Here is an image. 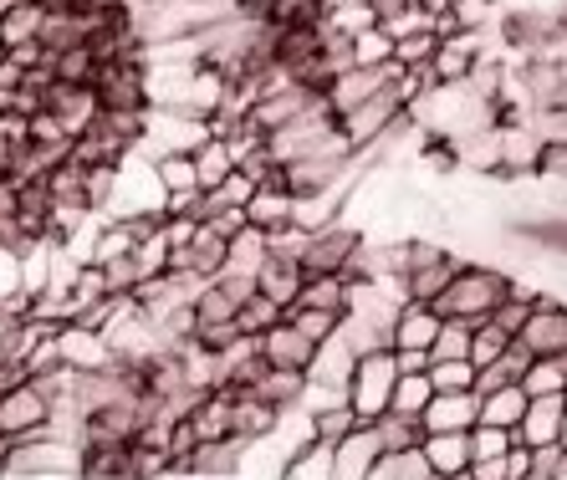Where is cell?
Segmentation results:
<instances>
[{"label": "cell", "mask_w": 567, "mask_h": 480, "mask_svg": "<svg viewBox=\"0 0 567 480\" xmlns=\"http://www.w3.org/2000/svg\"><path fill=\"white\" fill-rule=\"evenodd\" d=\"M420 419H424L430 435H445V429H475L481 425V394H475V388H461V394H435Z\"/></svg>", "instance_id": "cell-9"}, {"label": "cell", "mask_w": 567, "mask_h": 480, "mask_svg": "<svg viewBox=\"0 0 567 480\" xmlns=\"http://www.w3.org/2000/svg\"><path fill=\"white\" fill-rule=\"evenodd\" d=\"M563 404H567V388H563Z\"/></svg>", "instance_id": "cell-45"}, {"label": "cell", "mask_w": 567, "mask_h": 480, "mask_svg": "<svg viewBox=\"0 0 567 480\" xmlns=\"http://www.w3.org/2000/svg\"><path fill=\"white\" fill-rule=\"evenodd\" d=\"M205 226L215 230V236H225V240H236L240 230L251 226V215H246V205H225V210H215L210 220H205Z\"/></svg>", "instance_id": "cell-36"}, {"label": "cell", "mask_w": 567, "mask_h": 480, "mask_svg": "<svg viewBox=\"0 0 567 480\" xmlns=\"http://www.w3.org/2000/svg\"><path fill=\"white\" fill-rule=\"evenodd\" d=\"M461 271H465L461 255H440V261H430V267H414L410 271V302H435Z\"/></svg>", "instance_id": "cell-17"}, {"label": "cell", "mask_w": 567, "mask_h": 480, "mask_svg": "<svg viewBox=\"0 0 567 480\" xmlns=\"http://www.w3.org/2000/svg\"><path fill=\"white\" fill-rule=\"evenodd\" d=\"M281 317H287V307H281V302H271L266 292L246 296V302H240V312H236V322H240V333H246V337H266Z\"/></svg>", "instance_id": "cell-22"}, {"label": "cell", "mask_w": 567, "mask_h": 480, "mask_svg": "<svg viewBox=\"0 0 567 480\" xmlns=\"http://www.w3.org/2000/svg\"><path fill=\"white\" fill-rule=\"evenodd\" d=\"M240 164H236V154H230V138L225 134H215V138H205V144L195 148V174H199V189H215V185H225L230 174H236Z\"/></svg>", "instance_id": "cell-15"}, {"label": "cell", "mask_w": 567, "mask_h": 480, "mask_svg": "<svg viewBox=\"0 0 567 480\" xmlns=\"http://www.w3.org/2000/svg\"><path fill=\"white\" fill-rule=\"evenodd\" d=\"M103 296H113V286H107V271L103 267H82L78 281H72V302L82 307H93V302H103Z\"/></svg>", "instance_id": "cell-34"}, {"label": "cell", "mask_w": 567, "mask_h": 480, "mask_svg": "<svg viewBox=\"0 0 567 480\" xmlns=\"http://www.w3.org/2000/svg\"><path fill=\"white\" fill-rule=\"evenodd\" d=\"M369 480H399V455H383L379 466L369 470Z\"/></svg>", "instance_id": "cell-41"}, {"label": "cell", "mask_w": 567, "mask_h": 480, "mask_svg": "<svg viewBox=\"0 0 567 480\" xmlns=\"http://www.w3.org/2000/svg\"><path fill=\"white\" fill-rule=\"evenodd\" d=\"M563 419H567V404L563 394H542V399L527 404V414H522V425L512 429V440L516 445H557L563 440Z\"/></svg>", "instance_id": "cell-6"}, {"label": "cell", "mask_w": 567, "mask_h": 480, "mask_svg": "<svg viewBox=\"0 0 567 480\" xmlns=\"http://www.w3.org/2000/svg\"><path fill=\"white\" fill-rule=\"evenodd\" d=\"M430 399H435V384H430V374H399L394 404H389V409H399V414H424V409H430Z\"/></svg>", "instance_id": "cell-26"}, {"label": "cell", "mask_w": 567, "mask_h": 480, "mask_svg": "<svg viewBox=\"0 0 567 480\" xmlns=\"http://www.w3.org/2000/svg\"><path fill=\"white\" fill-rule=\"evenodd\" d=\"M532 363H537V353H532L527 343H522V337H512V347H506L502 353V368H506V378H512V384H522V378H527V368Z\"/></svg>", "instance_id": "cell-38"}, {"label": "cell", "mask_w": 567, "mask_h": 480, "mask_svg": "<svg viewBox=\"0 0 567 480\" xmlns=\"http://www.w3.org/2000/svg\"><path fill=\"white\" fill-rule=\"evenodd\" d=\"M430 384H435V394H461V388H475V363L471 358H435L430 363Z\"/></svg>", "instance_id": "cell-27"}, {"label": "cell", "mask_w": 567, "mask_h": 480, "mask_svg": "<svg viewBox=\"0 0 567 480\" xmlns=\"http://www.w3.org/2000/svg\"><path fill=\"white\" fill-rule=\"evenodd\" d=\"M6 476H82V445L62 440V435H21L6 450Z\"/></svg>", "instance_id": "cell-2"}, {"label": "cell", "mask_w": 567, "mask_h": 480, "mask_svg": "<svg viewBox=\"0 0 567 480\" xmlns=\"http://www.w3.org/2000/svg\"><path fill=\"white\" fill-rule=\"evenodd\" d=\"M358 246H363V230H358L353 220H332V226L312 230V246H307V255H302L307 276H328V271L343 276Z\"/></svg>", "instance_id": "cell-4"}, {"label": "cell", "mask_w": 567, "mask_h": 480, "mask_svg": "<svg viewBox=\"0 0 567 480\" xmlns=\"http://www.w3.org/2000/svg\"><path fill=\"white\" fill-rule=\"evenodd\" d=\"M383 460V445H379V429L373 425H358L338 450H332V480H369V470Z\"/></svg>", "instance_id": "cell-8"}, {"label": "cell", "mask_w": 567, "mask_h": 480, "mask_svg": "<svg viewBox=\"0 0 567 480\" xmlns=\"http://www.w3.org/2000/svg\"><path fill=\"white\" fill-rule=\"evenodd\" d=\"M240 337H246V333H240L236 317H230V322H199V327H195V343L210 347V353H225V347L240 343Z\"/></svg>", "instance_id": "cell-35"}, {"label": "cell", "mask_w": 567, "mask_h": 480, "mask_svg": "<svg viewBox=\"0 0 567 480\" xmlns=\"http://www.w3.org/2000/svg\"><path fill=\"white\" fill-rule=\"evenodd\" d=\"M506 292H512V276H502V271H491V267H465L430 307L445 322L461 317V322H471V327H481V322L506 302Z\"/></svg>", "instance_id": "cell-1"}, {"label": "cell", "mask_w": 567, "mask_h": 480, "mask_svg": "<svg viewBox=\"0 0 567 480\" xmlns=\"http://www.w3.org/2000/svg\"><path fill=\"white\" fill-rule=\"evenodd\" d=\"M236 312H240V302H230V292H225L220 281H210V286L195 296V317L199 322H230Z\"/></svg>", "instance_id": "cell-33"}, {"label": "cell", "mask_w": 567, "mask_h": 480, "mask_svg": "<svg viewBox=\"0 0 567 480\" xmlns=\"http://www.w3.org/2000/svg\"><path fill=\"white\" fill-rule=\"evenodd\" d=\"M266 261H271V236H266L261 226H246L236 240H230V261H225L220 271H261Z\"/></svg>", "instance_id": "cell-19"}, {"label": "cell", "mask_w": 567, "mask_h": 480, "mask_svg": "<svg viewBox=\"0 0 567 480\" xmlns=\"http://www.w3.org/2000/svg\"><path fill=\"white\" fill-rule=\"evenodd\" d=\"M302 281H307V267L291 261V255H271V261L256 271V286H261L271 302H281V307H291V302L302 296Z\"/></svg>", "instance_id": "cell-12"}, {"label": "cell", "mask_w": 567, "mask_h": 480, "mask_svg": "<svg viewBox=\"0 0 567 480\" xmlns=\"http://www.w3.org/2000/svg\"><path fill=\"white\" fill-rule=\"evenodd\" d=\"M261 358L271 363V368H302V374H307V368L317 363V343L302 333V327H297V322L281 317L277 327L261 337Z\"/></svg>", "instance_id": "cell-7"}, {"label": "cell", "mask_w": 567, "mask_h": 480, "mask_svg": "<svg viewBox=\"0 0 567 480\" xmlns=\"http://www.w3.org/2000/svg\"><path fill=\"white\" fill-rule=\"evenodd\" d=\"M563 450H567V419H563Z\"/></svg>", "instance_id": "cell-44"}, {"label": "cell", "mask_w": 567, "mask_h": 480, "mask_svg": "<svg viewBox=\"0 0 567 480\" xmlns=\"http://www.w3.org/2000/svg\"><path fill=\"white\" fill-rule=\"evenodd\" d=\"M291 205H297V195H291L287 185H261L251 200H246V215H251V226L277 230L291 220Z\"/></svg>", "instance_id": "cell-16"}, {"label": "cell", "mask_w": 567, "mask_h": 480, "mask_svg": "<svg viewBox=\"0 0 567 480\" xmlns=\"http://www.w3.org/2000/svg\"><path fill=\"white\" fill-rule=\"evenodd\" d=\"M471 337H475V327H471V322L450 317L445 327H440L435 347H430V358H471Z\"/></svg>", "instance_id": "cell-31"}, {"label": "cell", "mask_w": 567, "mask_h": 480, "mask_svg": "<svg viewBox=\"0 0 567 480\" xmlns=\"http://www.w3.org/2000/svg\"><path fill=\"white\" fill-rule=\"evenodd\" d=\"M291 307H322V312H343L348 317V276L328 271V276H307L302 281V296Z\"/></svg>", "instance_id": "cell-18"}, {"label": "cell", "mask_w": 567, "mask_h": 480, "mask_svg": "<svg viewBox=\"0 0 567 480\" xmlns=\"http://www.w3.org/2000/svg\"><path fill=\"white\" fill-rule=\"evenodd\" d=\"M557 343H563V353H567V307L557 312Z\"/></svg>", "instance_id": "cell-42"}, {"label": "cell", "mask_w": 567, "mask_h": 480, "mask_svg": "<svg viewBox=\"0 0 567 480\" xmlns=\"http://www.w3.org/2000/svg\"><path fill=\"white\" fill-rule=\"evenodd\" d=\"M225 286V292H230V302H246V296H256L261 292V286H256V276L251 271H220V276H215Z\"/></svg>", "instance_id": "cell-39"}, {"label": "cell", "mask_w": 567, "mask_h": 480, "mask_svg": "<svg viewBox=\"0 0 567 480\" xmlns=\"http://www.w3.org/2000/svg\"><path fill=\"white\" fill-rule=\"evenodd\" d=\"M373 429H379L383 455H410V450H420L424 435H430L420 414H399V409L379 414V419H373Z\"/></svg>", "instance_id": "cell-13"}, {"label": "cell", "mask_w": 567, "mask_h": 480, "mask_svg": "<svg viewBox=\"0 0 567 480\" xmlns=\"http://www.w3.org/2000/svg\"><path fill=\"white\" fill-rule=\"evenodd\" d=\"M107 286L113 292H138V281H144V271H138V261L133 255H123V261H107Z\"/></svg>", "instance_id": "cell-37"}, {"label": "cell", "mask_w": 567, "mask_h": 480, "mask_svg": "<svg viewBox=\"0 0 567 480\" xmlns=\"http://www.w3.org/2000/svg\"><path fill=\"white\" fill-rule=\"evenodd\" d=\"M338 404H348V384H332V378H312V374H307V388H302V399H297V409H302V414H322V409H338Z\"/></svg>", "instance_id": "cell-29"}, {"label": "cell", "mask_w": 567, "mask_h": 480, "mask_svg": "<svg viewBox=\"0 0 567 480\" xmlns=\"http://www.w3.org/2000/svg\"><path fill=\"white\" fill-rule=\"evenodd\" d=\"M302 388H307V374H302V368H271V363H266V374L256 378L251 388H240V394H256V399L277 404V409H297Z\"/></svg>", "instance_id": "cell-14"}, {"label": "cell", "mask_w": 567, "mask_h": 480, "mask_svg": "<svg viewBox=\"0 0 567 480\" xmlns=\"http://www.w3.org/2000/svg\"><path fill=\"white\" fill-rule=\"evenodd\" d=\"M225 261H230V240L215 236L210 226H199V236L189 240V271H195V276H210V281H215Z\"/></svg>", "instance_id": "cell-21"}, {"label": "cell", "mask_w": 567, "mask_h": 480, "mask_svg": "<svg viewBox=\"0 0 567 480\" xmlns=\"http://www.w3.org/2000/svg\"><path fill=\"white\" fill-rule=\"evenodd\" d=\"M394 384H399L394 347H379V353H363V358H358L353 384H348V404L358 409L363 425H373L379 414H389V404H394Z\"/></svg>", "instance_id": "cell-3"}, {"label": "cell", "mask_w": 567, "mask_h": 480, "mask_svg": "<svg viewBox=\"0 0 567 480\" xmlns=\"http://www.w3.org/2000/svg\"><path fill=\"white\" fill-rule=\"evenodd\" d=\"M527 404H532L527 388L506 384V388H496V394H486V399H481V419H486V425L516 429V425H522V414H527Z\"/></svg>", "instance_id": "cell-20"}, {"label": "cell", "mask_w": 567, "mask_h": 480, "mask_svg": "<svg viewBox=\"0 0 567 480\" xmlns=\"http://www.w3.org/2000/svg\"><path fill=\"white\" fill-rule=\"evenodd\" d=\"M512 445L516 440L506 425H486V419H481V425L471 429V460H496V455H506Z\"/></svg>", "instance_id": "cell-32"}, {"label": "cell", "mask_w": 567, "mask_h": 480, "mask_svg": "<svg viewBox=\"0 0 567 480\" xmlns=\"http://www.w3.org/2000/svg\"><path fill=\"white\" fill-rule=\"evenodd\" d=\"M394 358H399V374H430V347H394Z\"/></svg>", "instance_id": "cell-40"}, {"label": "cell", "mask_w": 567, "mask_h": 480, "mask_svg": "<svg viewBox=\"0 0 567 480\" xmlns=\"http://www.w3.org/2000/svg\"><path fill=\"white\" fill-rule=\"evenodd\" d=\"M154 169H158V185H164V195H179V189H199L195 154H164Z\"/></svg>", "instance_id": "cell-28"}, {"label": "cell", "mask_w": 567, "mask_h": 480, "mask_svg": "<svg viewBox=\"0 0 567 480\" xmlns=\"http://www.w3.org/2000/svg\"><path fill=\"white\" fill-rule=\"evenodd\" d=\"M445 480H475V476H471V470H461V476H445Z\"/></svg>", "instance_id": "cell-43"}, {"label": "cell", "mask_w": 567, "mask_h": 480, "mask_svg": "<svg viewBox=\"0 0 567 480\" xmlns=\"http://www.w3.org/2000/svg\"><path fill=\"white\" fill-rule=\"evenodd\" d=\"M440 327H445V317L430 302H404L394 317V347H435Z\"/></svg>", "instance_id": "cell-11"}, {"label": "cell", "mask_w": 567, "mask_h": 480, "mask_svg": "<svg viewBox=\"0 0 567 480\" xmlns=\"http://www.w3.org/2000/svg\"><path fill=\"white\" fill-rule=\"evenodd\" d=\"M52 419V399L37 388V378L16 384L11 394H0V440H21V435H37Z\"/></svg>", "instance_id": "cell-5"}, {"label": "cell", "mask_w": 567, "mask_h": 480, "mask_svg": "<svg viewBox=\"0 0 567 480\" xmlns=\"http://www.w3.org/2000/svg\"><path fill=\"white\" fill-rule=\"evenodd\" d=\"M424 460H430V470H435L440 480L445 476H461V470H471V429H445V435H424Z\"/></svg>", "instance_id": "cell-10"}, {"label": "cell", "mask_w": 567, "mask_h": 480, "mask_svg": "<svg viewBox=\"0 0 567 480\" xmlns=\"http://www.w3.org/2000/svg\"><path fill=\"white\" fill-rule=\"evenodd\" d=\"M512 347V333H506L502 322H481L475 327V337H471V363L475 368H491V363H502V353Z\"/></svg>", "instance_id": "cell-25"}, {"label": "cell", "mask_w": 567, "mask_h": 480, "mask_svg": "<svg viewBox=\"0 0 567 480\" xmlns=\"http://www.w3.org/2000/svg\"><path fill=\"white\" fill-rule=\"evenodd\" d=\"M358 425H363V419H358L353 404H338V409L312 414V440H322V445H332V450H338V445H343Z\"/></svg>", "instance_id": "cell-24"}, {"label": "cell", "mask_w": 567, "mask_h": 480, "mask_svg": "<svg viewBox=\"0 0 567 480\" xmlns=\"http://www.w3.org/2000/svg\"><path fill=\"white\" fill-rule=\"evenodd\" d=\"M281 480H332V445L307 440L302 450L287 460V476Z\"/></svg>", "instance_id": "cell-23"}, {"label": "cell", "mask_w": 567, "mask_h": 480, "mask_svg": "<svg viewBox=\"0 0 567 480\" xmlns=\"http://www.w3.org/2000/svg\"><path fill=\"white\" fill-rule=\"evenodd\" d=\"M287 322H297L312 343H328L343 327V312H322V307H287Z\"/></svg>", "instance_id": "cell-30"}]
</instances>
